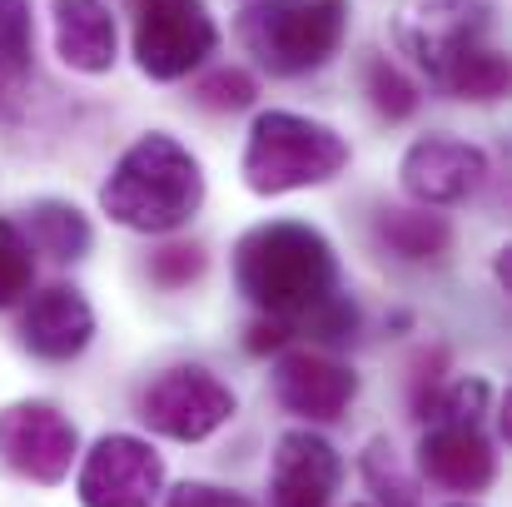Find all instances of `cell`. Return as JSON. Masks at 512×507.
<instances>
[{"instance_id":"obj_20","label":"cell","mask_w":512,"mask_h":507,"mask_svg":"<svg viewBox=\"0 0 512 507\" xmlns=\"http://www.w3.org/2000/svg\"><path fill=\"white\" fill-rule=\"evenodd\" d=\"M35 279V264H30V244L15 224L0 219V309H10Z\"/></svg>"},{"instance_id":"obj_3","label":"cell","mask_w":512,"mask_h":507,"mask_svg":"<svg viewBox=\"0 0 512 507\" xmlns=\"http://www.w3.org/2000/svg\"><path fill=\"white\" fill-rule=\"evenodd\" d=\"M348 165V140L334 125L289 115V110H269L254 120L249 145H244V184L254 194H289V189H309L324 184Z\"/></svg>"},{"instance_id":"obj_24","label":"cell","mask_w":512,"mask_h":507,"mask_svg":"<svg viewBox=\"0 0 512 507\" xmlns=\"http://www.w3.org/2000/svg\"><path fill=\"white\" fill-rule=\"evenodd\" d=\"M363 478L378 488V498L388 507H413V488H408V478L398 473V463H393V448L378 438L373 448H368V458H363Z\"/></svg>"},{"instance_id":"obj_18","label":"cell","mask_w":512,"mask_h":507,"mask_svg":"<svg viewBox=\"0 0 512 507\" xmlns=\"http://www.w3.org/2000/svg\"><path fill=\"white\" fill-rule=\"evenodd\" d=\"M443 85L458 100H498V95H508V60L488 45H473L443 70Z\"/></svg>"},{"instance_id":"obj_5","label":"cell","mask_w":512,"mask_h":507,"mask_svg":"<svg viewBox=\"0 0 512 507\" xmlns=\"http://www.w3.org/2000/svg\"><path fill=\"white\" fill-rule=\"evenodd\" d=\"M214 40L219 30L199 0H135V60L150 80L189 75Z\"/></svg>"},{"instance_id":"obj_23","label":"cell","mask_w":512,"mask_h":507,"mask_svg":"<svg viewBox=\"0 0 512 507\" xmlns=\"http://www.w3.org/2000/svg\"><path fill=\"white\" fill-rule=\"evenodd\" d=\"M254 80L244 75V70H214V75H204L199 85H194V100L204 105V110H244V105H254Z\"/></svg>"},{"instance_id":"obj_11","label":"cell","mask_w":512,"mask_h":507,"mask_svg":"<svg viewBox=\"0 0 512 507\" xmlns=\"http://www.w3.org/2000/svg\"><path fill=\"white\" fill-rule=\"evenodd\" d=\"M353 393H358V373L324 353H309V348L279 358V368H274V398L309 423H339Z\"/></svg>"},{"instance_id":"obj_4","label":"cell","mask_w":512,"mask_h":507,"mask_svg":"<svg viewBox=\"0 0 512 507\" xmlns=\"http://www.w3.org/2000/svg\"><path fill=\"white\" fill-rule=\"evenodd\" d=\"M343 25H348L343 0H264L244 10L239 40L274 75H304V70H319L339 50Z\"/></svg>"},{"instance_id":"obj_15","label":"cell","mask_w":512,"mask_h":507,"mask_svg":"<svg viewBox=\"0 0 512 507\" xmlns=\"http://www.w3.org/2000/svg\"><path fill=\"white\" fill-rule=\"evenodd\" d=\"M55 50L80 75L115 65V15L100 0H55Z\"/></svg>"},{"instance_id":"obj_7","label":"cell","mask_w":512,"mask_h":507,"mask_svg":"<svg viewBox=\"0 0 512 507\" xmlns=\"http://www.w3.org/2000/svg\"><path fill=\"white\" fill-rule=\"evenodd\" d=\"M140 418L174 443H199L234 418V393L209 368H170L140 393Z\"/></svg>"},{"instance_id":"obj_27","label":"cell","mask_w":512,"mask_h":507,"mask_svg":"<svg viewBox=\"0 0 512 507\" xmlns=\"http://www.w3.org/2000/svg\"><path fill=\"white\" fill-rule=\"evenodd\" d=\"M284 338H289V324H284V319L254 324V329H249V353H269V348H284Z\"/></svg>"},{"instance_id":"obj_14","label":"cell","mask_w":512,"mask_h":507,"mask_svg":"<svg viewBox=\"0 0 512 507\" xmlns=\"http://www.w3.org/2000/svg\"><path fill=\"white\" fill-rule=\"evenodd\" d=\"M20 338L35 358H50V363H65L75 353H85V343L95 338V314L85 304L80 289L70 284H55L45 294L30 299L25 319H20Z\"/></svg>"},{"instance_id":"obj_26","label":"cell","mask_w":512,"mask_h":507,"mask_svg":"<svg viewBox=\"0 0 512 507\" xmlns=\"http://www.w3.org/2000/svg\"><path fill=\"white\" fill-rule=\"evenodd\" d=\"M165 507H249L239 493H224V488H209V483H184L174 488Z\"/></svg>"},{"instance_id":"obj_1","label":"cell","mask_w":512,"mask_h":507,"mask_svg":"<svg viewBox=\"0 0 512 507\" xmlns=\"http://www.w3.org/2000/svg\"><path fill=\"white\" fill-rule=\"evenodd\" d=\"M234 274H239V289L249 304H259L269 319L289 324L334 294L339 264L319 229L279 219V224H259L254 234L239 239Z\"/></svg>"},{"instance_id":"obj_10","label":"cell","mask_w":512,"mask_h":507,"mask_svg":"<svg viewBox=\"0 0 512 507\" xmlns=\"http://www.w3.org/2000/svg\"><path fill=\"white\" fill-rule=\"evenodd\" d=\"M343 463L329 438L294 428L274 448V473H269V503L274 507H324L339 493Z\"/></svg>"},{"instance_id":"obj_25","label":"cell","mask_w":512,"mask_h":507,"mask_svg":"<svg viewBox=\"0 0 512 507\" xmlns=\"http://www.w3.org/2000/svg\"><path fill=\"white\" fill-rule=\"evenodd\" d=\"M299 324L309 329V338L343 343V338H353V329H358V309H353L348 299H339V294H329V299H324V304H314Z\"/></svg>"},{"instance_id":"obj_12","label":"cell","mask_w":512,"mask_h":507,"mask_svg":"<svg viewBox=\"0 0 512 507\" xmlns=\"http://www.w3.org/2000/svg\"><path fill=\"white\" fill-rule=\"evenodd\" d=\"M488 179V155L468 140L428 135L403 155V189L423 204H458Z\"/></svg>"},{"instance_id":"obj_19","label":"cell","mask_w":512,"mask_h":507,"mask_svg":"<svg viewBox=\"0 0 512 507\" xmlns=\"http://www.w3.org/2000/svg\"><path fill=\"white\" fill-rule=\"evenodd\" d=\"M363 85H368V100H373V110H378L383 120H408V115L418 110L413 80H408L398 65H388L383 55H373V60L363 65Z\"/></svg>"},{"instance_id":"obj_2","label":"cell","mask_w":512,"mask_h":507,"mask_svg":"<svg viewBox=\"0 0 512 507\" xmlns=\"http://www.w3.org/2000/svg\"><path fill=\"white\" fill-rule=\"evenodd\" d=\"M100 204L115 224L135 234H170L179 224H189L194 209L204 204L199 160L170 135H145L110 169Z\"/></svg>"},{"instance_id":"obj_21","label":"cell","mask_w":512,"mask_h":507,"mask_svg":"<svg viewBox=\"0 0 512 507\" xmlns=\"http://www.w3.org/2000/svg\"><path fill=\"white\" fill-rule=\"evenodd\" d=\"M30 65V0H0V70L20 75Z\"/></svg>"},{"instance_id":"obj_6","label":"cell","mask_w":512,"mask_h":507,"mask_svg":"<svg viewBox=\"0 0 512 507\" xmlns=\"http://www.w3.org/2000/svg\"><path fill=\"white\" fill-rule=\"evenodd\" d=\"M75 453H80V433L55 403L0 408V463L20 473L25 483H40V488L65 483Z\"/></svg>"},{"instance_id":"obj_8","label":"cell","mask_w":512,"mask_h":507,"mask_svg":"<svg viewBox=\"0 0 512 507\" xmlns=\"http://www.w3.org/2000/svg\"><path fill=\"white\" fill-rule=\"evenodd\" d=\"M165 488V463L145 438L110 433L80 463V503L85 507H155Z\"/></svg>"},{"instance_id":"obj_13","label":"cell","mask_w":512,"mask_h":507,"mask_svg":"<svg viewBox=\"0 0 512 507\" xmlns=\"http://www.w3.org/2000/svg\"><path fill=\"white\" fill-rule=\"evenodd\" d=\"M418 468L448 493H483L498 478V453L478 423H438L418 443Z\"/></svg>"},{"instance_id":"obj_17","label":"cell","mask_w":512,"mask_h":507,"mask_svg":"<svg viewBox=\"0 0 512 507\" xmlns=\"http://www.w3.org/2000/svg\"><path fill=\"white\" fill-rule=\"evenodd\" d=\"M378 239L398 254V259H438L448 249V224L438 214H418V209H383L378 214Z\"/></svg>"},{"instance_id":"obj_22","label":"cell","mask_w":512,"mask_h":507,"mask_svg":"<svg viewBox=\"0 0 512 507\" xmlns=\"http://www.w3.org/2000/svg\"><path fill=\"white\" fill-rule=\"evenodd\" d=\"M204 274V249L199 244H165L150 254V279L160 289H184Z\"/></svg>"},{"instance_id":"obj_9","label":"cell","mask_w":512,"mask_h":507,"mask_svg":"<svg viewBox=\"0 0 512 507\" xmlns=\"http://www.w3.org/2000/svg\"><path fill=\"white\" fill-rule=\"evenodd\" d=\"M483 30H488V5L483 0H408L398 10V25H393L398 45L433 80H443V70L463 50H473L483 40Z\"/></svg>"},{"instance_id":"obj_16","label":"cell","mask_w":512,"mask_h":507,"mask_svg":"<svg viewBox=\"0 0 512 507\" xmlns=\"http://www.w3.org/2000/svg\"><path fill=\"white\" fill-rule=\"evenodd\" d=\"M25 244H35L40 254H50V259H80L85 249H90V224H85V214L75 209V204H60V199H40L35 209H30V219H25Z\"/></svg>"}]
</instances>
